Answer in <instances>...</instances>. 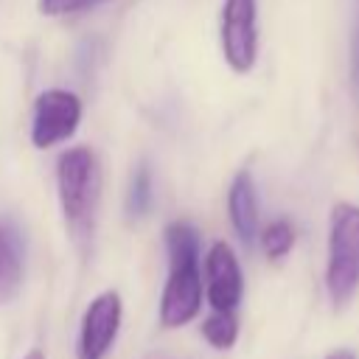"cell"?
<instances>
[{"label":"cell","instance_id":"obj_1","mask_svg":"<svg viewBox=\"0 0 359 359\" xmlns=\"http://www.w3.org/2000/svg\"><path fill=\"white\" fill-rule=\"evenodd\" d=\"M168 252V280L160 297V325H188L202 309V266H199V233L188 222H171L163 230Z\"/></svg>","mask_w":359,"mask_h":359},{"label":"cell","instance_id":"obj_2","mask_svg":"<svg viewBox=\"0 0 359 359\" xmlns=\"http://www.w3.org/2000/svg\"><path fill=\"white\" fill-rule=\"evenodd\" d=\"M56 188L65 224L76 244H87L95 230V210L101 199V168L98 157L87 146L67 149L56 163Z\"/></svg>","mask_w":359,"mask_h":359},{"label":"cell","instance_id":"obj_3","mask_svg":"<svg viewBox=\"0 0 359 359\" xmlns=\"http://www.w3.org/2000/svg\"><path fill=\"white\" fill-rule=\"evenodd\" d=\"M325 289L337 309L348 306L359 289V205L353 202L331 208Z\"/></svg>","mask_w":359,"mask_h":359},{"label":"cell","instance_id":"obj_4","mask_svg":"<svg viewBox=\"0 0 359 359\" xmlns=\"http://www.w3.org/2000/svg\"><path fill=\"white\" fill-rule=\"evenodd\" d=\"M219 36L230 70L250 73L258 59V0H224Z\"/></svg>","mask_w":359,"mask_h":359},{"label":"cell","instance_id":"obj_5","mask_svg":"<svg viewBox=\"0 0 359 359\" xmlns=\"http://www.w3.org/2000/svg\"><path fill=\"white\" fill-rule=\"evenodd\" d=\"M81 121V101L70 90H45L34 101L31 118V143L36 149H50L76 135Z\"/></svg>","mask_w":359,"mask_h":359},{"label":"cell","instance_id":"obj_6","mask_svg":"<svg viewBox=\"0 0 359 359\" xmlns=\"http://www.w3.org/2000/svg\"><path fill=\"white\" fill-rule=\"evenodd\" d=\"M121 314H123V306L115 289L95 294L81 314L76 359H104L121 331Z\"/></svg>","mask_w":359,"mask_h":359},{"label":"cell","instance_id":"obj_7","mask_svg":"<svg viewBox=\"0 0 359 359\" xmlns=\"http://www.w3.org/2000/svg\"><path fill=\"white\" fill-rule=\"evenodd\" d=\"M244 294V272L227 241H216L205 255V297L210 309L236 311Z\"/></svg>","mask_w":359,"mask_h":359},{"label":"cell","instance_id":"obj_8","mask_svg":"<svg viewBox=\"0 0 359 359\" xmlns=\"http://www.w3.org/2000/svg\"><path fill=\"white\" fill-rule=\"evenodd\" d=\"M227 213L236 236L250 247L258 238V194L250 171H238L227 191Z\"/></svg>","mask_w":359,"mask_h":359},{"label":"cell","instance_id":"obj_9","mask_svg":"<svg viewBox=\"0 0 359 359\" xmlns=\"http://www.w3.org/2000/svg\"><path fill=\"white\" fill-rule=\"evenodd\" d=\"M25 275V244L11 219H0V306L20 294Z\"/></svg>","mask_w":359,"mask_h":359},{"label":"cell","instance_id":"obj_10","mask_svg":"<svg viewBox=\"0 0 359 359\" xmlns=\"http://www.w3.org/2000/svg\"><path fill=\"white\" fill-rule=\"evenodd\" d=\"M202 337L219 348V351H227L236 345L238 339V320H236V311H219L213 309L205 320H202Z\"/></svg>","mask_w":359,"mask_h":359},{"label":"cell","instance_id":"obj_11","mask_svg":"<svg viewBox=\"0 0 359 359\" xmlns=\"http://www.w3.org/2000/svg\"><path fill=\"white\" fill-rule=\"evenodd\" d=\"M261 247H264V252H266V258L269 261H280V258H286L289 252H292V247H294V227L286 222V219H275V222H269L264 230H261Z\"/></svg>","mask_w":359,"mask_h":359},{"label":"cell","instance_id":"obj_12","mask_svg":"<svg viewBox=\"0 0 359 359\" xmlns=\"http://www.w3.org/2000/svg\"><path fill=\"white\" fill-rule=\"evenodd\" d=\"M151 205V171L146 163H140L129 180V194H126V210L129 216H146Z\"/></svg>","mask_w":359,"mask_h":359},{"label":"cell","instance_id":"obj_13","mask_svg":"<svg viewBox=\"0 0 359 359\" xmlns=\"http://www.w3.org/2000/svg\"><path fill=\"white\" fill-rule=\"evenodd\" d=\"M98 0H39V11L45 17H67L76 11H84L90 6H95Z\"/></svg>","mask_w":359,"mask_h":359},{"label":"cell","instance_id":"obj_14","mask_svg":"<svg viewBox=\"0 0 359 359\" xmlns=\"http://www.w3.org/2000/svg\"><path fill=\"white\" fill-rule=\"evenodd\" d=\"M325 359H353V353H351V351H334V353H328Z\"/></svg>","mask_w":359,"mask_h":359},{"label":"cell","instance_id":"obj_15","mask_svg":"<svg viewBox=\"0 0 359 359\" xmlns=\"http://www.w3.org/2000/svg\"><path fill=\"white\" fill-rule=\"evenodd\" d=\"M22 359H45V353H42L39 348H34V351H28V353H25Z\"/></svg>","mask_w":359,"mask_h":359}]
</instances>
